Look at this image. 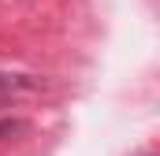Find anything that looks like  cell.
I'll return each mask as SVG.
<instances>
[{
	"instance_id": "obj_1",
	"label": "cell",
	"mask_w": 160,
	"mask_h": 156,
	"mask_svg": "<svg viewBox=\"0 0 160 156\" xmlns=\"http://www.w3.org/2000/svg\"><path fill=\"white\" fill-rule=\"evenodd\" d=\"M38 85H41V78H34V75L0 71V108H4V104H11V100H19L22 93H34Z\"/></svg>"
},
{
	"instance_id": "obj_2",
	"label": "cell",
	"mask_w": 160,
	"mask_h": 156,
	"mask_svg": "<svg viewBox=\"0 0 160 156\" xmlns=\"http://www.w3.org/2000/svg\"><path fill=\"white\" fill-rule=\"evenodd\" d=\"M22 130H26V123H22V119L0 115V141H8V138H15V134H22Z\"/></svg>"
},
{
	"instance_id": "obj_3",
	"label": "cell",
	"mask_w": 160,
	"mask_h": 156,
	"mask_svg": "<svg viewBox=\"0 0 160 156\" xmlns=\"http://www.w3.org/2000/svg\"><path fill=\"white\" fill-rule=\"evenodd\" d=\"M142 156H153V153H142Z\"/></svg>"
}]
</instances>
